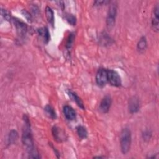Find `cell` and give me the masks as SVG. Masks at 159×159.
<instances>
[{
    "label": "cell",
    "mask_w": 159,
    "mask_h": 159,
    "mask_svg": "<svg viewBox=\"0 0 159 159\" xmlns=\"http://www.w3.org/2000/svg\"><path fill=\"white\" fill-rule=\"evenodd\" d=\"M152 135V132L150 130H145L143 133V138L145 140H148Z\"/></svg>",
    "instance_id": "23"
},
{
    "label": "cell",
    "mask_w": 159,
    "mask_h": 159,
    "mask_svg": "<svg viewBox=\"0 0 159 159\" xmlns=\"http://www.w3.org/2000/svg\"><path fill=\"white\" fill-rule=\"evenodd\" d=\"M159 4H157L154 7L152 14V26L154 31L158 32L159 30Z\"/></svg>",
    "instance_id": "7"
},
{
    "label": "cell",
    "mask_w": 159,
    "mask_h": 159,
    "mask_svg": "<svg viewBox=\"0 0 159 159\" xmlns=\"http://www.w3.org/2000/svg\"><path fill=\"white\" fill-rule=\"evenodd\" d=\"M1 14L2 16V17L7 20H9L11 19V14H9V12L6 11V9H1Z\"/></svg>",
    "instance_id": "22"
},
{
    "label": "cell",
    "mask_w": 159,
    "mask_h": 159,
    "mask_svg": "<svg viewBox=\"0 0 159 159\" xmlns=\"http://www.w3.org/2000/svg\"><path fill=\"white\" fill-rule=\"evenodd\" d=\"M117 12V2L116 1L111 2L109 7L107 17H106V25L109 29H112L115 24Z\"/></svg>",
    "instance_id": "3"
},
{
    "label": "cell",
    "mask_w": 159,
    "mask_h": 159,
    "mask_svg": "<svg viewBox=\"0 0 159 159\" xmlns=\"http://www.w3.org/2000/svg\"><path fill=\"white\" fill-rule=\"evenodd\" d=\"M112 99L111 97L109 95L105 96L101 100L99 104V111L102 113H107L111 106Z\"/></svg>",
    "instance_id": "8"
},
{
    "label": "cell",
    "mask_w": 159,
    "mask_h": 159,
    "mask_svg": "<svg viewBox=\"0 0 159 159\" xmlns=\"http://www.w3.org/2000/svg\"><path fill=\"white\" fill-rule=\"evenodd\" d=\"M107 79H108V83H109L110 84L113 86L119 87L122 84L120 76H119V73L114 70H108Z\"/></svg>",
    "instance_id": "5"
},
{
    "label": "cell",
    "mask_w": 159,
    "mask_h": 159,
    "mask_svg": "<svg viewBox=\"0 0 159 159\" xmlns=\"http://www.w3.org/2000/svg\"><path fill=\"white\" fill-rule=\"evenodd\" d=\"M45 15L48 22L52 25H54V13L53 10L49 6L45 7Z\"/></svg>",
    "instance_id": "14"
},
{
    "label": "cell",
    "mask_w": 159,
    "mask_h": 159,
    "mask_svg": "<svg viewBox=\"0 0 159 159\" xmlns=\"http://www.w3.org/2000/svg\"><path fill=\"white\" fill-rule=\"evenodd\" d=\"M44 110H45L46 114L51 119H55L57 118V114H56L55 111L54 110L53 107L52 106H50V105L45 106V107L44 108Z\"/></svg>",
    "instance_id": "16"
},
{
    "label": "cell",
    "mask_w": 159,
    "mask_h": 159,
    "mask_svg": "<svg viewBox=\"0 0 159 159\" xmlns=\"http://www.w3.org/2000/svg\"><path fill=\"white\" fill-rule=\"evenodd\" d=\"M76 132L81 139H86L88 137V132L86 128L82 125H79L76 127Z\"/></svg>",
    "instance_id": "17"
},
{
    "label": "cell",
    "mask_w": 159,
    "mask_h": 159,
    "mask_svg": "<svg viewBox=\"0 0 159 159\" xmlns=\"http://www.w3.org/2000/svg\"><path fill=\"white\" fill-rule=\"evenodd\" d=\"M66 19L70 24H71L72 25H75L76 22V19L75 16H74L73 14H66Z\"/></svg>",
    "instance_id": "21"
},
{
    "label": "cell",
    "mask_w": 159,
    "mask_h": 159,
    "mask_svg": "<svg viewBox=\"0 0 159 159\" xmlns=\"http://www.w3.org/2000/svg\"><path fill=\"white\" fill-rule=\"evenodd\" d=\"M147 46V43L146 38L143 36L140 39V40L137 43V50L140 52H143L146 50Z\"/></svg>",
    "instance_id": "15"
},
{
    "label": "cell",
    "mask_w": 159,
    "mask_h": 159,
    "mask_svg": "<svg viewBox=\"0 0 159 159\" xmlns=\"http://www.w3.org/2000/svg\"><path fill=\"white\" fill-rule=\"evenodd\" d=\"M18 138V133L17 132L16 130H12L9 134V137H8V142L9 143H14L16 142Z\"/></svg>",
    "instance_id": "19"
},
{
    "label": "cell",
    "mask_w": 159,
    "mask_h": 159,
    "mask_svg": "<svg viewBox=\"0 0 159 159\" xmlns=\"http://www.w3.org/2000/svg\"><path fill=\"white\" fill-rule=\"evenodd\" d=\"M132 137L130 130L127 128L122 129L120 135V150L123 154H126L129 152Z\"/></svg>",
    "instance_id": "2"
},
{
    "label": "cell",
    "mask_w": 159,
    "mask_h": 159,
    "mask_svg": "<svg viewBox=\"0 0 159 159\" xmlns=\"http://www.w3.org/2000/svg\"><path fill=\"white\" fill-rule=\"evenodd\" d=\"M112 41V39H111L110 37H109L106 34H103L101 35V39H100V42L101 43L104 45H107V44H110L111 43V42Z\"/></svg>",
    "instance_id": "20"
},
{
    "label": "cell",
    "mask_w": 159,
    "mask_h": 159,
    "mask_svg": "<svg viewBox=\"0 0 159 159\" xmlns=\"http://www.w3.org/2000/svg\"><path fill=\"white\" fill-rule=\"evenodd\" d=\"M75 38V33H70L67 38L66 40V48L69 50L71 48L73 42H74V40Z\"/></svg>",
    "instance_id": "18"
},
{
    "label": "cell",
    "mask_w": 159,
    "mask_h": 159,
    "mask_svg": "<svg viewBox=\"0 0 159 159\" xmlns=\"http://www.w3.org/2000/svg\"><path fill=\"white\" fill-rule=\"evenodd\" d=\"M52 147L53 148V146H52ZM53 149H54V150H55V148H53ZM56 155H58V153L57 151H56Z\"/></svg>",
    "instance_id": "26"
},
{
    "label": "cell",
    "mask_w": 159,
    "mask_h": 159,
    "mask_svg": "<svg viewBox=\"0 0 159 159\" xmlns=\"http://www.w3.org/2000/svg\"><path fill=\"white\" fill-rule=\"evenodd\" d=\"M140 107V102L139 98L136 96H132L129 100L128 103V108L129 111L131 114H135L139 111Z\"/></svg>",
    "instance_id": "6"
},
{
    "label": "cell",
    "mask_w": 159,
    "mask_h": 159,
    "mask_svg": "<svg viewBox=\"0 0 159 159\" xmlns=\"http://www.w3.org/2000/svg\"><path fill=\"white\" fill-rule=\"evenodd\" d=\"M22 14L24 16V17H25V18L29 20V21H31L32 20V17L30 16V14L25 10H23L22 11Z\"/></svg>",
    "instance_id": "25"
},
{
    "label": "cell",
    "mask_w": 159,
    "mask_h": 159,
    "mask_svg": "<svg viewBox=\"0 0 159 159\" xmlns=\"http://www.w3.org/2000/svg\"><path fill=\"white\" fill-rule=\"evenodd\" d=\"M13 20L18 35L20 37H24L26 34L27 30V25L17 18H14Z\"/></svg>",
    "instance_id": "9"
},
{
    "label": "cell",
    "mask_w": 159,
    "mask_h": 159,
    "mask_svg": "<svg viewBox=\"0 0 159 159\" xmlns=\"http://www.w3.org/2000/svg\"><path fill=\"white\" fill-rule=\"evenodd\" d=\"M52 134L56 141L60 142L65 140L66 135L65 132L59 127L54 126L52 128Z\"/></svg>",
    "instance_id": "10"
},
{
    "label": "cell",
    "mask_w": 159,
    "mask_h": 159,
    "mask_svg": "<svg viewBox=\"0 0 159 159\" xmlns=\"http://www.w3.org/2000/svg\"><path fill=\"white\" fill-rule=\"evenodd\" d=\"M38 34L43 39V42L47 43L50 39V35L49 31L47 27H41L37 30Z\"/></svg>",
    "instance_id": "12"
},
{
    "label": "cell",
    "mask_w": 159,
    "mask_h": 159,
    "mask_svg": "<svg viewBox=\"0 0 159 159\" xmlns=\"http://www.w3.org/2000/svg\"><path fill=\"white\" fill-rule=\"evenodd\" d=\"M67 94L69 96V97H70V98L71 99H73L80 108H81L82 109H84V104H83L82 100L75 93H74L73 91H71L70 90H68L67 91Z\"/></svg>",
    "instance_id": "13"
},
{
    "label": "cell",
    "mask_w": 159,
    "mask_h": 159,
    "mask_svg": "<svg viewBox=\"0 0 159 159\" xmlns=\"http://www.w3.org/2000/svg\"><path fill=\"white\" fill-rule=\"evenodd\" d=\"M24 127L22 134V142L25 147L28 153L35 149L33 141V138L30 130V125L28 117L26 115L24 116Z\"/></svg>",
    "instance_id": "1"
},
{
    "label": "cell",
    "mask_w": 159,
    "mask_h": 159,
    "mask_svg": "<svg viewBox=\"0 0 159 159\" xmlns=\"http://www.w3.org/2000/svg\"><path fill=\"white\" fill-rule=\"evenodd\" d=\"M63 114L65 116V117L70 120H74L76 118V114L75 110L70 106H65L63 109Z\"/></svg>",
    "instance_id": "11"
},
{
    "label": "cell",
    "mask_w": 159,
    "mask_h": 159,
    "mask_svg": "<svg viewBox=\"0 0 159 159\" xmlns=\"http://www.w3.org/2000/svg\"><path fill=\"white\" fill-rule=\"evenodd\" d=\"M107 72L108 70L105 68H100L98 70L96 75V81L98 86L102 87L108 83Z\"/></svg>",
    "instance_id": "4"
},
{
    "label": "cell",
    "mask_w": 159,
    "mask_h": 159,
    "mask_svg": "<svg viewBox=\"0 0 159 159\" xmlns=\"http://www.w3.org/2000/svg\"><path fill=\"white\" fill-rule=\"evenodd\" d=\"M108 2H110L109 1H106V0H104V1H96L94 2V5L95 6H99L103 5L104 4H107Z\"/></svg>",
    "instance_id": "24"
}]
</instances>
